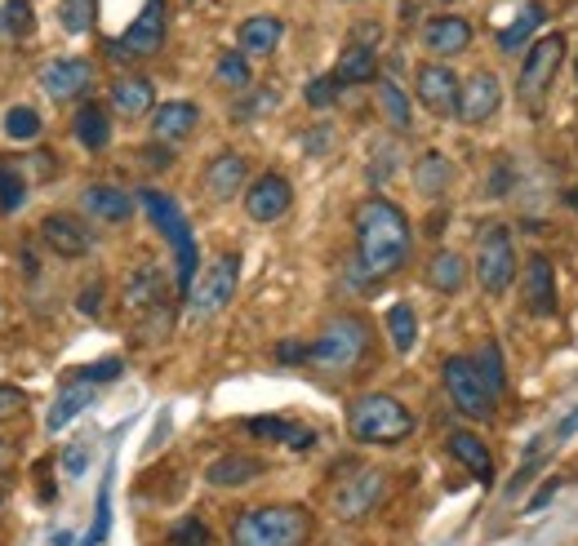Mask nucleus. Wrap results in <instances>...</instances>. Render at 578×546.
Masks as SVG:
<instances>
[{"label":"nucleus","instance_id":"5701e85b","mask_svg":"<svg viewBox=\"0 0 578 546\" xmlns=\"http://www.w3.org/2000/svg\"><path fill=\"white\" fill-rule=\"evenodd\" d=\"M197 125H201V107L187 103V98H169V103H161L152 112V138L156 142H178V138H187Z\"/></svg>","mask_w":578,"mask_h":546},{"label":"nucleus","instance_id":"79ce46f5","mask_svg":"<svg viewBox=\"0 0 578 546\" xmlns=\"http://www.w3.org/2000/svg\"><path fill=\"white\" fill-rule=\"evenodd\" d=\"M40 112L36 107H10L5 112V134L14 138V142H32V138H40Z\"/></svg>","mask_w":578,"mask_h":546},{"label":"nucleus","instance_id":"e433bc0d","mask_svg":"<svg viewBox=\"0 0 578 546\" xmlns=\"http://www.w3.org/2000/svg\"><path fill=\"white\" fill-rule=\"evenodd\" d=\"M27 201V182L14 169V161H0V214H18Z\"/></svg>","mask_w":578,"mask_h":546},{"label":"nucleus","instance_id":"dca6fc26","mask_svg":"<svg viewBox=\"0 0 578 546\" xmlns=\"http://www.w3.org/2000/svg\"><path fill=\"white\" fill-rule=\"evenodd\" d=\"M40 89L54 98V103H72V98L89 93L93 85V63L89 59H54V63H45L40 67Z\"/></svg>","mask_w":578,"mask_h":546},{"label":"nucleus","instance_id":"864d4df0","mask_svg":"<svg viewBox=\"0 0 578 546\" xmlns=\"http://www.w3.org/2000/svg\"><path fill=\"white\" fill-rule=\"evenodd\" d=\"M325 142H329V129H316V134L307 138V152H312V156H321V147H325Z\"/></svg>","mask_w":578,"mask_h":546},{"label":"nucleus","instance_id":"9b49d317","mask_svg":"<svg viewBox=\"0 0 578 546\" xmlns=\"http://www.w3.org/2000/svg\"><path fill=\"white\" fill-rule=\"evenodd\" d=\"M165 31H169V5H165V0H142L138 18L112 45V59H152V54H161Z\"/></svg>","mask_w":578,"mask_h":546},{"label":"nucleus","instance_id":"052dcab7","mask_svg":"<svg viewBox=\"0 0 578 546\" xmlns=\"http://www.w3.org/2000/svg\"><path fill=\"white\" fill-rule=\"evenodd\" d=\"M0 507H5V493H0Z\"/></svg>","mask_w":578,"mask_h":546},{"label":"nucleus","instance_id":"cd10ccee","mask_svg":"<svg viewBox=\"0 0 578 546\" xmlns=\"http://www.w3.org/2000/svg\"><path fill=\"white\" fill-rule=\"evenodd\" d=\"M374 98H378V116L388 120V129H392V134H410V129H414V107H410V98H405V89H401L397 80L378 76Z\"/></svg>","mask_w":578,"mask_h":546},{"label":"nucleus","instance_id":"603ef678","mask_svg":"<svg viewBox=\"0 0 578 546\" xmlns=\"http://www.w3.org/2000/svg\"><path fill=\"white\" fill-rule=\"evenodd\" d=\"M23 409V391L18 386H0V418H10Z\"/></svg>","mask_w":578,"mask_h":546},{"label":"nucleus","instance_id":"6e6d98bb","mask_svg":"<svg viewBox=\"0 0 578 546\" xmlns=\"http://www.w3.org/2000/svg\"><path fill=\"white\" fill-rule=\"evenodd\" d=\"M10 458H14V449H10V444H5V440H0V467H5Z\"/></svg>","mask_w":578,"mask_h":546},{"label":"nucleus","instance_id":"7ed1b4c3","mask_svg":"<svg viewBox=\"0 0 578 546\" xmlns=\"http://www.w3.org/2000/svg\"><path fill=\"white\" fill-rule=\"evenodd\" d=\"M369 338H374V333H369V320L356 316V312H343V316H334V320L321 329V338L312 342L307 365H312L316 373H325V378L356 373L361 360L369 356Z\"/></svg>","mask_w":578,"mask_h":546},{"label":"nucleus","instance_id":"37998d69","mask_svg":"<svg viewBox=\"0 0 578 546\" xmlns=\"http://www.w3.org/2000/svg\"><path fill=\"white\" fill-rule=\"evenodd\" d=\"M121 373H125V360L108 356V360H93V365L76 369V382H89V386H99V382H116Z\"/></svg>","mask_w":578,"mask_h":546},{"label":"nucleus","instance_id":"c756f323","mask_svg":"<svg viewBox=\"0 0 578 546\" xmlns=\"http://www.w3.org/2000/svg\"><path fill=\"white\" fill-rule=\"evenodd\" d=\"M72 134L80 147H89V152H103V147L112 142V120H108V107L99 103H85L76 116H72Z\"/></svg>","mask_w":578,"mask_h":546},{"label":"nucleus","instance_id":"4d7b16f0","mask_svg":"<svg viewBox=\"0 0 578 546\" xmlns=\"http://www.w3.org/2000/svg\"><path fill=\"white\" fill-rule=\"evenodd\" d=\"M54 546H72V533H54Z\"/></svg>","mask_w":578,"mask_h":546},{"label":"nucleus","instance_id":"f3484780","mask_svg":"<svg viewBox=\"0 0 578 546\" xmlns=\"http://www.w3.org/2000/svg\"><path fill=\"white\" fill-rule=\"evenodd\" d=\"M125 307H129L138 320L152 316V312H161V307H169V303H165V276H161L156 263H138V267L125 276Z\"/></svg>","mask_w":578,"mask_h":546},{"label":"nucleus","instance_id":"a211bd4d","mask_svg":"<svg viewBox=\"0 0 578 546\" xmlns=\"http://www.w3.org/2000/svg\"><path fill=\"white\" fill-rule=\"evenodd\" d=\"M40 240L50 244V250L59 258H85L93 250V231L72 218V214H50V218H40Z\"/></svg>","mask_w":578,"mask_h":546},{"label":"nucleus","instance_id":"a18cd8bd","mask_svg":"<svg viewBox=\"0 0 578 546\" xmlns=\"http://www.w3.org/2000/svg\"><path fill=\"white\" fill-rule=\"evenodd\" d=\"M339 80H334V76H316L307 89H303V98H307V107H316V112H325L329 103H334V98H339Z\"/></svg>","mask_w":578,"mask_h":546},{"label":"nucleus","instance_id":"6e6552de","mask_svg":"<svg viewBox=\"0 0 578 546\" xmlns=\"http://www.w3.org/2000/svg\"><path fill=\"white\" fill-rule=\"evenodd\" d=\"M441 382H445L450 405H454L458 414H467V418H476V422H490V418H494L499 395L490 391L486 378H480V369H476L472 356H450V360L441 365Z\"/></svg>","mask_w":578,"mask_h":546},{"label":"nucleus","instance_id":"de8ad7c7","mask_svg":"<svg viewBox=\"0 0 578 546\" xmlns=\"http://www.w3.org/2000/svg\"><path fill=\"white\" fill-rule=\"evenodd\" d=\"M76 307H80L85 316H99V312H103V284H99V280L85 284V289H80V297H76Z\"/></svg>","mask_w":578,"mask_h":546},{"label":"nucleus","instance_id":"49530a36","mask_svg":"<svg viewBox=\"0 0 578 546\" xmlns=\"http://www.w3.org/2000/svg\"><path fill=\"white\" fill-rule=\"evenodd\" d=\"M85 467H89V444L85 440L67 444V449H63V471L67 475H85Z\"/></svg>","mask_w":578,"mask_h":546},{"label":"nucleus","instance_id":"3c124183","mask_svg":"<svg viewBox=\"0 0 578 546\" xmlns=\"http://www.w3.org/2000/svg\"><path fill=\"white\" fill-rule=\"evenodd\" d=\"M142 165H152V169H169L174 165V152H169V147H161V142H152V147H142Z\"/></svg>","mask_w":578,"mask_h":546},{"label":"nucleus","instance_id":"f03ea898","mask_svg":"<svg viewBox=\"0 0 578 546\" xmlns=\"http://www.w3.org/2000/svg\"><path fill=\"white\" fill-rule=\"evenodd\" d=\"M312 511L299 503L246 507L231 520V546H307Z\"/></svg>","mask_w":578,"mask_h":546},{"label":"nucleus","instance_id":"aec40b11","mask_svg":"<svg viewBox=\"0 0 578 546\" xmlns=\"http://www.w3.org/2000/svg\"><path fill=\"white\" fill-rule=\"evenodd\" d=\"M467 45H472V23L458 18V14H441V18H431L423 27V49L437 54V59H454Z\"/></svg>","mask_w":578,"mask_h":546},{"label":"nucleus","instance_id":"7c9ffc66","mask_svg":"<svg viewBox=\"0 0 578 546\" xmlns=\"http://www.w3.org/2000/svg\"><path fill=\"white\" fill-rule=\"evenodd\" d=\"M423 276H427V284L437 289V293H458V289L467 284V263H463L454 250H437V254L427 258Z\"/></svg>","mask_w":578,"mask_h":546},{"label":"nucleus","instance_id":"6ab92c4d","mask_svg":"<svg viewBox=\"0 0 578 546\" xmlns=\"http://www.w3.org/2000/svg\"><path fill=\"white\" fill-rule=\"evenodd\" d=\"M80 209L93 218V223H108V227H121L134 218V195L112 187V182H93L80 191Z\"/></svg>","mask_w":578,"mask_h":546},{"label":"nucleus","instance_id":"393cba45","mask_svg":"<svg viewBox=\"0 0 578 546\" xmlns=\"http://www.w3.org/2000/svg\"><path fill=\"white\" fill-rule=\"evenodd\" d=\"M280 36H285V27H280L276 14H254V18L240 23L236 45H240V54H246V59H267L272 49L280 45Z\"/></svg>","mask_w":578,"mask_h":546},{"label":"nucleus","instance_id":"f257e3e1","mask_svg":"<svg viewBox=\"0 0 578 546\" xmlns=\"http://www.w3.org/2000/svg\"><path fill=\"white\" fill-rule=\"evenodd\" d=\"M356 227V267L365 280H388L410 258V218L388 195H369L352 214Z\"/></svg>","mask_w":578,"mask_h":546},{"label":"nucleus","instance_id":"1a4fd4ad","mask_svg":"<svg viewBox=\"0 0 578 546\" xmlns=\"http://www.w3.org/2000/svg\"><path fill=\"white\" fill-rule=\"evenodd\" d=\"M561 63H565V36H561V31H548V36H539L535 45H529V49H525V59H520V80H516L520 103L539 107V103H543V93L556 85Z\"/></svg>","mask_w":578,"mask_h":546},{"label":"nucleus","instance_id":"a19ab883","mask_svg":"<svg viewBox=\"0 0 578 546\" xmlns=\"http://www.w3.org/2000/svg\"><path fill=\"white\" fill-rule=\"evenodd\" d=\"M165 546H214V533H210V524L201 516H187V520H178L169 529Z\"/></svg>","mask_w":578,"mask_h":546},{"label":"nucleus","instance_id":"bf43d9fd","mask_svg":"<svg viewBox=\"0 0 578 546\" xmlns=\"http://www.w3.org/2000/svg\"><path fill=\"white\" fill-rule=\"evenodd\" d=\"M574 80H578V59H574Z\"/></svg>","mask_w":578,"mask_h":546},{"label":"nucleus","instance_id":"8fccbe9b","mask_svg":"<svg viewBox=\"0 0 578 546\" xmlns=\"http://www.w3.org/2000/svg\"><path fill=\"white\" fill-rule=\"evenodd\" d=\"M556 493H561V480L552 475V480H548V484H543V488L535 493V498H529V503H525V516H539V511H548V503L556 498Z\"/></svg>","mask_w":578,"mask_h":546},{"label":"nucleus","instance_id":"13d9d810","mask_svg":"<svg viewBox=\"0 0 578 546\" xmlns=\"http://www.w3.org/2000/svg\"><path fill=\"white\" fill-rule=\"evenodd\" d=\"M569 205H574V209H578V187H574V195H569Z\"/></svg>","mask_w":578,"mask_h":546},{"label":"nucleus","instance_id":"423d86ee","mask_svg":"<svg viewBox=\"0 0 578 546\" xmlns=\"http://www.w3.org/2000/svg\"><path fill=\"white\" fill-rule=\"evenodd\" d=\"M388 488H392L388 471L361 467V471L343 475L339 488L329 493V511H334V520H343V524H361V520H369L382 503H388Z\"/></svg>","mask_w":578,"mask_h":546},{"label":"nucleus","instance_id":"b1692460","mask_svg":"<svg viewBox=\"0 0 578 546\" xmlns=\"http://www.w3.org/2000/svg\"><path fill=\"white\" fill-rule=\"evenodd\" d=\"M445 449H450L480 484H494V454L486 449V440H480L476 431H450V435H445Z\"/></svg>","mask_w":578,"mask_h":546},{"label":"nucleus","instance_id":"9d476101","mask_svg":"<svg viewBox=\"0 0 578 546\" xmlns=\"http://www.w3.org/2000/svg\"><path fill=\"white\" fill-rule=\"evenodd\" d=\"M236 284H240V258L236 254H218L187 293V316L191 320H210L218 316L231 297H236Z\"/></svg>","mask_w":578,"mask_h":546},{"label":"nucleus","instance_id":"0eeeda50","mask_svg":"<svg viewBox=\"0 0 578 546\" xmlns=\"http://www.w3.org/2000/svg\"><path fill=\"white\" fill-rule=\"evenodd\" d=\"M516 280V244L503 223H486L476 231V284L490 297H503Z\"/></svg>","mask_w":578,"mask_h":546},{"label":"nucleus","instance_id":"f8f14e48","mask_svg":"<svg viewBox=\"0 0 578 546\" xmlns=\"http://www.w3.org/2000/svg\"><path fill=\"white\" fill-rule=\"evenodd\" d=\"M414 93H418V103L431 112V116H458V98H463V80L445 67V63H423L414 72Z\"/></svg>","mask_w":578,"mask_h":546},{"label":"nucleus","instance_id":"bb28decb","mask_svg":"<svg viewBox=\"0 0 578 546\" xmlns=\"http://www.w3.org/2000/svg\"><path fill=\"white\" fill-rule=\"evenodd\" d=\"M450 182H454V165L445 152H423L414 161V191L427 195V201H441L450 191Z\"/></svg>","mask_w":578,"mask_h":546},{"label":"nucleus","instance_id":"ddd939ff","mask_svg":"<svg viewBox=\"0 0 578 546\" xmlns=\"http://www.w3.org/2000/svg\"><path fill=\"white\" fill-rule=\"evenodd\" d=\"M503 107V80L490 72V67H480L463 80V98H458V120L463 125H486L494 120Z\"/></svg>","mask_w":578,"mask_h":546},{"label":"nucleus","instance_id":"f704fd0d","mask_svg":"<svg viewBox=\"0 0 578 546\" xmlns=\"http://www.w3.org/2000/svg\"><path fill=\"white\" fill-rule=\"evenodd\" d=\"M388 338L397 346V356H410L414 352V342H418V316L410 303H392L388 307Z\"/></svg>","mask_w":578,"mask_h":546},{"label":"nucleus","instance_id":"680f3d73","mask_svg":"<svg viewBox=\"0 0 578 546\" xmlns=\"http://www.w3.org/2000/svg\"><path fill=\"white\" fill-rule=\"evenodd\" d=\"M441 5H450V0H441Z\"/></svg>","mask_w":578,"mask_h":546},{"label":"nucleus","instance_id":"c85d7f7f","mask_svg":"<svg viewBox=\"0 0 578 546\" xmlns=\"http://www.w3.org/2000/svg\"><path fill=\"white\" fill-rule=\"evenodd\" d=\"M374 76H378V54H374V45L352 40V45L343 49L339 67H334V80H339V85H369Z\"/></svg>","mask_w":578,"mask_h":546},{"label":"nucleus","instance_id":"5fc2aeb1","mask_svg":"<svg viewBox=\"0 0 578 546\" xmlns=\"http://www.w3.org/2000/svg\"><path fill=\"white\" fill-rule=\"evenodd\" d=\"M556 435H561V440H565V435H578V409H574V414H569V418L556 427Z\"/></svg>","mask_w":578,"mask_h":546},{"label":"nucleus","instance_id":"c9c22d12","mask_svg":"<svg viewBox=\"0 0 578 546\" xmlns=\"http://www.w3.org/2000/svg\"><path fill=\"white\" fill-rule=\"evenodd\" d=\"M112 475H116V467H108V475H103V488H99V511H93V529L85 533V542H80V546H103V542H108V529H112Z\"/></svg>","mask_w":578,"mask_h":546},{"label":"nucleus","instance_id":"473e14b6","mask_svg":"<svg viewBox=\"0 0 578 546\" xmlns=\"http://www.w3.org/2000/svg\"><path fill=\"white\" fill-rule=\"evenodd\" d=\"M543 18H548L543 5H525L520 18L499 31V49H503V54H520V49H529V45H535V31L543 27Z\"/></svg>","mask_w":578,"mask_h":546},{"label":"nucleus","instance_id":"2f4dec72","mask_svg":"<svg viewBox=\"0 0 578 546\" xmlns=\"http://www.w3.org/2000/svg\"><path fill=\"white\" fill-rule=\"evenodd\" d=\"M246 431L259 435V440H280V444H289V449H299V454L316 444L312 427H294V422H285V418H250Z\"/></svg>","mask_w":578,"mask_h":546},{"label":"nucleus","instance_id":"ea45409f","mask_svg":"<svg viewBox=\"0 0 578 546\" xmlns=\"http://www.w3.org/2000/svg\"><path fill=\"white\" fill-rule=\"evenodd\" d=\"M32 27H36V18H32V0H5V5H0V36L23 40Z\"/></svg>","mask_w":578,"mask_h":546},{"label":"nucleus","instance_id":"4468645a","mask_svg":"<svg viewBox=\"0 0 578 546\" xmlns=\"http://www.w3.org/2000/svg\"><path fill=\"white\" fill-rule=\"evenodd\" d=\"M520 297L529 316H556V267L548 254H529L525 258V271H520Z\"/></svg>","mask_w":578,"mask_h":546},{"label":"nucleus","instance_id":"58836bf2","mask_svg":"<svg viewBox=\"0 0 578 546\" xmlns=\"http://www.w3.org/2000/svg\"><path fill=\"white\" fill-rule=\"evenodd\" d=\"M214 80L218 85H227V89H250V59L240 54V49H227V54L218 59V67H214Z\"/></svg>","mask_w":578,"mask_h":546},{"label":"nucleus","instance_id":"c03bdc74","mask_svg":"<svg viewBox=\"0 0 578 546\" xmlns=\"http://www.w3.org/2000/svg\"><path fill=\"white\" fill-rule=\"evenodd\" d=\"M63 27L72 31V36H80V31H89V23H93V0H63Z\"/></svg>","mask_w":578,"mask_h":546},{"label":"nucleus","instance_id":"4be33fe9","mask_svg":"<svg viewBox=\"0 0 578 546\" xmlns=\"http://www.w3.org/2000/svg\"><path fill=\"white\" fill-rule=\"evenodd\" d=\"M112 112L125 116V120L156 112V85L148 76H116L112 80Z\"/></svg>","mask_w":578,"mask_h":546},{"label":"nucleus","instance_id":"412c9836","mask_svg":"<svg viewBox=\"0 0 578 546\" xmlns=\"http://www.w3.org/2000/svg\"><path fill=\"white\" fill-rule=\"evenodd\" d=\"M205 191L214 195V201H231L236 191H246V182H250V165H246V156L240 152H218L210 165H205Z\"/></svg>","mask_w":578,"mask_h":546},{"label":"nucleus","instance_id":"2eb2a0df","mask_svg":"<svg viewBox=\"0 0 578 546\" xmlns=\"http://www.w3.org/2000/svg\"><path fill=\"white\" fill-rule=\"evenodd\" d=\"M289 205H294V187H289L285 174H263L246 191V214L254 223H280L289 214Z\"/></svg>","mask_w":578,"mask_h":546},{"label":"nucleus","instance_id":"a878e982","mask_svg":"<svg viewBox=\"0 0 578 546\" xmlns=\"http://www.w3.org/2000/svg\"><path fill=\"white\" fill-rule=\"evenodd\" d=\"M263 471H267V462L254 458V454H227V458L205 467V480L214 488H240V484H254Z\"/></svg>","mask_w":578,"mask_h":546},{"label":"nucleus","instance_id":"4c0bfd02","mask_svg":"<svg viewBox=\"0 0 578 546\" xmlns=\"http://www.w3.org/2000/svg\"><path fill=\"white\" fill-rule=\"evenodd\" d=\"M476 369H480V378L490 382V391H494V395H503V391H507V369H503V352H499V342H494V338L476 352Z\"/></svg>","mask_w":578,"mask_h":546},{"label":"nucleus","instance_id":"20e7f679","mask_svg":"<svg viewBox=\"0 0 578 546\" xmlns=\"http://www.w3.org/2000/svg\"><path fill=\"white\" fill-rule=\"evenodd\" d=\"M348 431L356 444H401L414 435V414L388 391H365L348 405Z\"/></svg>","mask_w":578,"mask_h":546},{"label":"nucleus","instance_id":"39448f33","mask_svg":"<svg viewBox=\"0 0 578 546\" xmlns=\"http://www.w3.org/2000/svg\"><path fill=\"white\" fill-rule=\"evenodd\" d=\"M138 201L142 209H148V218L156 223V231L169 240V250H174V280H178V297L191 293V284H197V263H201V250H197V236H191L183 209L169 201L165 191L156 187H142L138 191Z\"/></svg>","mask_w":578,"mask_h":546},{"label":"nucleus","instance_id":"09e8293b","mask_svg":"<svg viewBox=\"0 0 578 546\" xmlns=\"http://www.w3.org/2000/svg\"><path fill=\"white\" fill-rule=\"evenodd\" d=\"M307 356H312L307 342H280V346H276V360H280V365H307Z\"/></svg>","mask_w":578,"mask_h":546},{"label":"nucleus","instance_id":"72a5a7b5","mask_svg":"<svg viewBox=\"0 0 578 546\" xmlns=\"http://www.w3.org/2000/svg\"><path fill=\"white\" fill-rule=\"evenodd\" d=\"M89 401H93V386L72 378V382L59 391V401H54L50 418H45V427H50V431H63V427H67V422H72V418H76V414L89 405Z\"/></svg>","mask_w":578,"mask_h":546}]
</instances>
